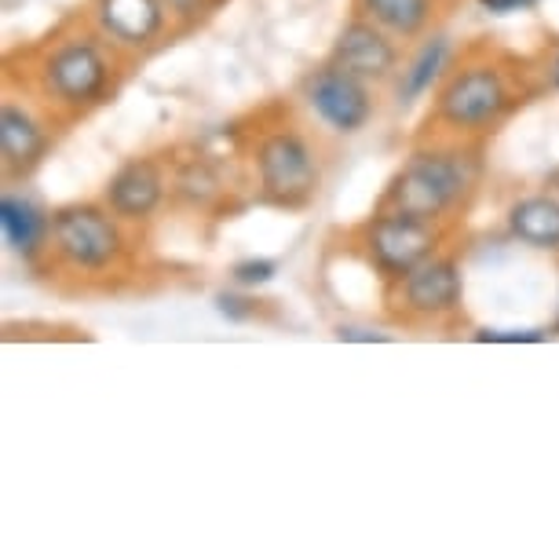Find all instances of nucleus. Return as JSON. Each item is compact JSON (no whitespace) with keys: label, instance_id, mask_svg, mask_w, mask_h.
Masks as SVG:
<instances>
[{"label":"nucleus","instance_id":"nucleus-1","mask_svg":"<svg viewBox=\"0 0 559 559\" xmlns=\"http://www.w3.org/2000/svg\"><path fill=\"white\" fill-rule=\"evenodd\" d=\"M143 62L99 29L88 8H70L45 34L12 45L0 59V92L29 103L67 135L110 107Z\"/></svg>","mask_w":559,"mask_h":559},{"label":"nucleus","instance_id":"nucleus-2","mask_svg":"<svg viewBox=\"0 0 559 559\" xmlns=\"http://www.w3.org/2000/svg\"><path fill=\"white\" fill-rule=\"evenodd\" d=\"M26 267L37 286L67 300L146 297L173 278V263L154 252L151 227L121 219L103 198L51 209Z\"/></svg>","mask_w":559,"mask_h":559},{"label":"nucleus","instance_id":"nucleus-3","mask_svg":"<svg viewBox=\"0 0 559 559\" xmlns=\"http://www.w3.org/2000/svg\"><path fill=\"white\" fill-rule=\"evenodd\" d=\"M548 92L542 51H520L501 37L476 34L450 48L409 143L490 146L493 135Z\"/></svg>","mask_w":559,"mask_h":559},{"label":"nucleus","instance_id":"nucleus-4","mask_svg":"<svg viewBox=\"0 0 559 559\" xmlns=\"http://www.w3.org/2000/svg\"><path fill=\"white\" fill-rule=\"evenodd\" d=\"M224 140L241 165L252 205L286 216L311 213L322 202L344 143L304 107L300 96L252 103L224 124Z\"/></svg>","mask_w":559,"mask_h":559},{"label":"nucleus","instance_id":"nucleus-5","mask_svg":"<svg viewBox=\"0 0 559 559\" xmlns=\"http://www.w3.org/2000/svg\"><path fill=\"white\" fill-rule=\"evenodd\" d=\"M487 154L490 146L409 143V154L388 176L373 209L461 230L479 202L483 179H487Z\"/></svg>","mask_w":559,"mask_h":559},{"label":"nucleus","instance_id":"nucleus-6","mask_svg":"<svg viewBox=\"0 0 559 559\" xmlns=\"http://www.w3.org/2000/svg\"><path fill=\"white\" fill-rule=\"evenodd\" d=\"M468 235V230H450L428 219H414L403 213H384V209H369V216L355 219L347 227H336L325 246L333 257H344L366 267L377 278V286L395 282L399 274L414 271L420 260L436 257L447 249L453 238Z\"/></svg>","mask_w":559,"mask_h":559},{"label":"nucleus","instance_id":"nucleus-7","mask_svg":"<svg viewBox=\"0 0 559 559\" xmlns=\"http://www.w3.org/2000/svg\"><path fill=\"white\" fill-rule=\"evenodd\" d=\"M464 238H453L436 257L420 260L414 271L384 282L381 289V319L392 330L406 333H442L457 330L464 322Z\"/></svg>","mask_w":559,"mask_h":559},{"label":"nucleus","instance_id":"nucleus-8","mask_svg":"<svg viewBox=\"0 0 559 559\" xmlns=\"http://www.w3.org/2000/svg\"><path fill=\"white\" fill-rule=\"evenodd\" d=\"M168 209L194 219H235L252 205L249 183L235 154H213L198 143L165 146Z\"/></svg>","mask_w":559,"mask_h":559},{"label":"nucleus","instance_id":"nucleus-9","mask_svg":"<svg viewBox=\"0 0 559 559\" xmlns=\"http://www.w3.org/2000/svg\"><path fill=\"white\" fill-rule=\"evenodd\" d=\"M297 96L341 140L366 132L377 121V114H381V88L341 70L330 59H322L319 67L304 73L297 81Z\"/></svg>","mask_w":559,"mask_h":559},{"label":"nucleus","instance_id":"nucleus-10","mask_svg":"<svg viewBox=\"0 0 559 559\" xmlns=\"http://www.w3.org/2000/svg\"><path fill=\"white\" fill-rule=\"evenodd\" d=\"M0 96H4L0 99V176L12 191V187L40 173V165L51 157L62 132L19 96H8V92H0Z\"/></svg>","mask_w":559,"mask_h":559},{"label":"nucleus","instance_id":"nucleus-11","mask_svg":"<svg viewBox=\"0 0 559 559\" xmlns=\"http://www.w3.org/2000/svg\"><path fill=\"white\" fill-rule=\"evenodd\" d=\"M84 8L103 34L118 40L140 62L179 40V26L168 12V0H84Z\"/></svg>","mask_w":559,"mask_h":559},{"label":"nucleus","instance_id":"nucleus-12","mask_svg":"<svg viewBox=\"0 0 559 559\" xmlns=\"http://www.w3.org/2000/svg\"><path fill=\"white\" fill-rule=\"evenodd\" d=\"M325 59L336 62V67L347 73H355V78L377 84V88H388V84H395V78L403 73L409 48L399 37L388 34L384 26L369 23V19L352 12Z\"/></svg>","mask_w":559,"mask_h":559},{"label":"nucleus","instance_id":"nucleus-13","mask_svg":"<svg viewBox=\"0 0 559 559\" xmlns=\"http://www.w3.org/2000/svg\"><path fill=\"white\" fill-rule=\"evenodd\" d=\"M103 202L129 224L151 227L157 213L168 209V165L165 151L132 154L129 162L118 165L107 183H103Z\"/></svg>","mask_w":559,"mask_h":559},{"label":"nucleus","instance_id":"nucleus-14","mask_svg":"<svg viewBox=\"0 0 559 559\" xmlns=\"http://www.w3.org/2000/svg\"><path fill=\"white\" fill-rule=\"evenodd\" d=\"M464 8V0H352V12L369 19V23L384 26L388 34L399 37L414 51L436 34H447Z\"/></svg>","mask_w":559,"mask_h":559},{"label":"nucleus","instance_id":"nucleus-15","mask_svg":"<svg viewBox=\"0 0 559 559\" xmlns=\"http://www.w3.org/2000/svg\"><path fill=\"white\" fill-rule=\"evenodd\" d=\"M504 227L526 249L552 252L559 260V194L542 187L534 194H523L504 209Z\"/></svg>","mask_w":559,"mask_h":559},{"label":"nucleus","instance_id":"nucleus-16","mask_svg":"<svg viewBox=\"0 0 559 559\" xmlns=\"http://www.w3.org/2000/svg\"><path fill=\"white\" fill-rule=\"evenodd\" d=\"M447 59H450L447 34H436L431 40H425L420 48L409 51L403 73H399L395 84H392L399 107H406V103H414L420 96H428V92L436 88V81H439L442 67H447Z\"/></svg>","mask_w":559,"mask_h":559},{"label":"nucleus","instance_id":"nucleus-17","mask_svg":"<svg viewBox=\"0 0 559 559\" xmlns=\"http://www.w3.org/2000/svg\"><path fill=\"white\" fill-rule=\"evenodd\" d=\"M0 224H4L8 246H12L19 257H23V263H26L37 252L40 238H45L48 213H40V209L34 202H26V198L4 191V202H0Z\"/></svg>","mask_w":559,"mask_h":559},{"label":"nucleus","instance_id":"nucleus-18","mask_svg":"<svg viewBox=\"0 0 559 559\" xmlns=\"http://www.w3.org/2000/svg\"><path fill=\"white\" fill-rule=\"evenodd\" d=\"M219 311H224L227 319H235V322H271L267 311H274V300L230 297V293H224V297H219Z\"/></svg>","mask_w":559,"mask_h":559},{"label":"nucleus","instance_id":"nucleus-19","mask_svg":"<svg viewBox=\"0 0 559 559\" xmlns=\"http://www.w3.org/2000/svg\"><path fill=\"white\" fill-rule=\"evenodd\" d=\"M545 336H552L548 330H479L472 333V341L479 344H537L545 341Z\"/></svg>","mask_w":559,"mask_h":559},{"label":"nucleus","instance_id":"nucleus-20","mask_svg":"<svg viewBox=\"0 0 559 559\" xmlns=\"http://www.w3.org/2000/svg\"><path fill=\"white\" fill-rule=\"evenodd\" d=\"M274 271H278V263L274 260H241L235 263V282L238 286H263V282L274 278Z\"/></svg>","mask_w":559,"mask_h":559},{"label":"nucleus","instance_id":"nucleus-21","mask_svg":"<svg viewBox=\"0 0 559 559\" xmlns=\"http://www.w3.org/2000/svg\"><path fill=\"white\" fill-rule=\"evenodd\" d=\"M537 51H542L545 73H548V88L559 92V37H552V40H548V45H542Z\"/></svg>","mask_w":559,"mask_h":559},{"label":"nucleus","instance_id":"nucleus-22","mask_svg":"<svg viewBox=\"0 0 559 559\" xmlns=\"http://www.w3.org/2000/svg\"><path fill=\"white\" fill-rule=\"evenodd\" d=\"M542 0H479L483 12H493V15H509V12H531Z\"/></svg>","mask_w":559,"mask_h":559},{"label":"nucleus","instance_id":"nucleus-23","mask_svg":"<svg viewBox=\"0 0 559 559\" xmlns=\"http://www.w3.org/2000/svg\"><path fill=\"white\" fill-rule=\"evenodd\" d=\"M336 336L341 341H373V344H384V341H392L388 333H369V330H355V325H336Z\"/></svg>","mask_w":559,"mask_h":559},{"label":"nucleus","instance_id":"nucleus-24","mask_svg":"<svg viewBox=\"0 0 559 559\" xmlns=\"http://www.w3.org/2000/svg\"><path fill=\"white\" fill-rule=\"evenodd\" d=\"M545 187H548V191H556V194H559V168H552V173L545 176Z\"/></svg>","mask_w":559,"mask_h":559},{"label":"nucleus","instance_id":"nucleus-25","mask_svg":"<svg viewBox=\"0 0 559 559\" xmlns=\"http://www.w3.org/2000/svg\"><path fill=\"white\" fill-rule=\"evenodd\" d=\"M548 333H552V336H559V314H556V322L548 325Z\"/></svg>","mask_w":559,"mask_h":559},{"label":"nucleus","instance_id":"nucleus-26","mask_svg":"<svg viewBox=\"0 0 559 559\" xmlns=\"http://www.w3.org/2000/svg\"><path fill=\"white\" fill-rule=\"evenodd\" d=\"M227 4V0H216V8H224Z\"/></svg>","mask_w":559,"mask_h":559}]
</instances>
